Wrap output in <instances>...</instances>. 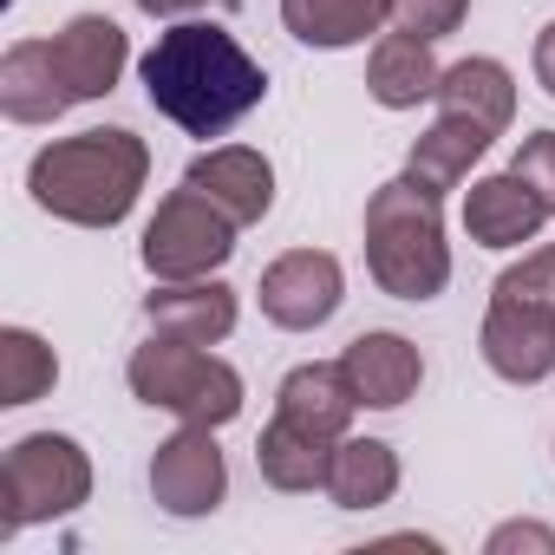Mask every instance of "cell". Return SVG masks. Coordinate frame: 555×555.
I'll list each match as a JSON object with an SVG mask.
<instances>
[{
    "instance_id": "d4e9b609",
    "label": "cell",
    "mask_w": 555,
    "mask_h": 555,
    "mask_svg": "<svg viewBox=\"0 0 555 555\" xmlns=\"http://www.w3.org/2000/svg\"><path fill=\"white\" fill-rule=\"evenodd\" d=\"M464 14H470V0H392V8H386V21H392L399 34H418V40L457 34Z\"/></svg>"
},
{
    "instance_id": "4fadbf2b",
    "label": "cell",
    "mask_w": 555,
    "mask_h": 555,
    "mask_svg": "<svg viewBox=\"0 0 555 555\" xmlns=\"http://www.w3.org/2000/svg\"><path fill=\"white\" fill-rule=\"evenodd\" d=\"M542 222H548V203L516 170L483 177V183L464 190V229H470L477 248H522V242H535Z\"/></svg>"
},
{
    "instance_id": "277c9868",
    "label": "cell",
    "mask_w": 555,
    "mask_h": 555,
    "mask_svg": "<svg viewBox=\"0 0 555 555\" xmlns=\"http://www.w3.org/2000/svg\"><path fill=\"white\" fill-rule=\"evenodd\" d=\"M125 379H131V392H138L151 412H170L177 425H209V431H222V425L242 412V373H235L229 360L190 347V340L151 334V347L131 353Z\"/></svg>"
},
{
    "instance_id": "9a60e30c",
    "label": "cell",
    "mask_w": 555,
    "mask_h": 555,
    "mask_svg": "<svg viewBox=\"0 0 555 555\" xmlns=\"http://www.w3.org/2000/svg\"><path fill=\"white\" fill-rule=\"evenodd\" d=\"M274 412L295 418V425H308V431H321V438H347V425L360 412V392H353V379H347L340 360H308V366H295L282 379Z\"/></svg>"
},
{
    "instance_id": "2e32d148",
    "label": "cell",
    "mask_w": 555,
    "mask_h": 555,
    "mask_svg": "<svg viewBox=\"0 0 555 555\" xmlns=\"http://www.w3.org/2000/svg\"><path fill=\"white\" fill-rule=\"evenodd\" d=\"M334 444H340V438H321V431H308V425H295V418L274 412V425L255 438V470H261V483L288 490V496H301V490H327Z\"/></svg>"
},
{
    "instance_id": "7402d4cb",
    "label": "cell",
    "mask_w": 555,
    "mask_h": 555,
    "mask_svg": "<svg viewBox=\"0 0 555 555\" xmlns=\"http://www.w3.org/2000/svg\"><path fill=\"white\" fill-rule=\"evenodd\" d=\"M490 151V131H477L470 118H444L438 112V125L431 131H418V144H412V157H405V177H418L431 196H444V190H457L464 177H470V164Z\"/></svg>"
},
{
    "instance_id": "8992f818",
    "label": "cell",
    "mask_w": 555,
    "mask_h": 555,
    "mask_svg": "<svg viewBox=\"0 0 555 555\" xmlns=\"http://www.w3.org/2000/svg\"><path fill=\"white\" fill-rule=\"evenodd\" d=\"M229 255H235V222L190 183L157 203V216L144 222V242H138V261L157 282H203Z\"/></svg>"
},
{
    "instance_id": "484cf974",
    "label": "cell",
    "mask_w": 555,
    "mask_h": 555,
    "mask_svg": "<svg viewBox=\"0 0 555 555\" xmlns=\"http://www.w3.org/2000/svg\"><path fill=\"white\" fill-rule=\"evenodd\" d=\"M542 203H548V216H555V131H529L522 144H516V164H509Z\"/></svg>"
},
{
    "instance_id": "44dd1931",
    "label": "cell",
    "mask_w": 555,
    "mask_h": 555,
    "mask_svg": "<svg viewBox=\"0 0 555 555\" xmlns=\"http://www.w3.org/2000/svg\"><path fill=\"white\" fill-rule=\"evenodd\" d=\"M386 8L392 0H282V27L301 47L340 53V47H360L366 34H379Z\"/></svg>"
},
{
    "instance_id": "52a82bcc",
    "label": "cell",
    "mask_w": 555,
    "mask_h": 555,
    "mask_svg": "<svg viewBox=\"0 0 555 555\" xmlns=\"http://www.w3.org/2000/svg\"><path fill=\"white\" fill-rule=\"evenodd\" d=\"M347 301V268L327 248H288L261 268V314L288 334H314Z\"/></svg>"
},
{
    "instance_id": "5b68a950",
    "label": "cell",
    "mask_w": 555,
    "mask_h": 555,
    "mask_svg": "<svg viewBox=\"0 0 555 555\" xmlns=\"http://www.w3.org/2000/svg\"><path fill=\"white\" fill-rule=\"evenodd\" d=\"M86 496H92V457L66 431H27L0 457V535L73 516Z\"/></svg>"
},
{
    "instance_id": "30bf717a",
    "label": "cell",
    "mask_w": 555,
    "mask_h": 555,
    "mask_svg": "<svg viewBox=\"0 0 555 555\" xmlns=\"http://www.w3.org/2000/svg\"><path fill=\"white\" fill-rule=\"evenodd\" d=\"M483 366L509 386H542L555 373V314L542 308H522V301H490L483 314Z\"/></svg>"
},
{
    "instance_id": "6da1fadb",
    "label": "cell",
    "mask_w": 555,
    "mask_h": 555,
    "mask_svg": "<svg viewBox=\"0 0 555 555\" xmlns=\"http://www.w3.org/2000/svg\"><path fill=\"white\" fill-rule=\"evenodd\" d=\"M138 73L151 105L190 138H222L268 99L261 60L216 21H177L170 34H157Z\"/></svg>"
},
{
    "instance_id": "9c48e42d",
    "label": "cell",
    "mask_w": 555,
    "mask_h": 555,
    "mask_svg": "<svg viewBox=\"0 0 555 555\" xmlns=\"http://www.w3.org/2000/svg\"><path fill=\"white\" fill-rule=\"evenodd\" d=\"M47 47H53V73H60V86H66L73 105L105 99V92L125 79V66H131V40H125V27L105 21V14H73Z\"/></svg>"
},
{
    "instance_id": "ffe728a7",
    "label": "cell",
    "mask_w": 555,
    "mask_h": 555,
    "mask_svg": "<svg viewBox=\"0 0 555 555\" xmlns=\"http://www.w3.org/2000/svg\"><path fill=\"white\" fill-rule=\"evenodd\" d=\"M399 490V451L386 438H340L334 444V470H327V496L340 509H379Z\"/></svg>"
},
{
    "instance_id": "3957f363",
    "label": "cell",
    "mask_w": 555,
    "mask_h": 555,
    "mask_svg": "<svg viewBox=\"0 0 555 555\" xmlns=\"http://www.w3.org/2000/svg\"><path fill=\"white\" fill-rule=\"evenodd\" d=\"M366 268L392 301H438L451 282L444 209L418 177H392L366 203Z\"/></svg>"
},
{
    "instance_id": "7c38bea8",
    "label": "cell",
    "mask_w": 555,
    "mask_h": 555,
    "mask_svg": "<svg viewBox=\"0 0 555 555\" xmlns=\"http://www.w3.org/2000/svg\"><path fill=\"white\" fill-rule=\"evenodd\" d=\"M144 327L164 340H190V347H216L235 327V288L229 282H164L157 295H144Z\"/></svg>"
},
{
    "instance_id": "cb8c5ba5",
    "label": "cell",
    "mask_w": 555,
    "mask_h": 555,
    "mask_svg": "<svg viewBox=\"0 0 555 555\" xmlns=\"http://www.w3.org/2000/svg\"><path fill=\"white\" fill-rule=\"evenodd\" d=\"M490 301H522V308L555 314V242H542V248H529L522 261H509V268L496 274Z\"/></svg>"
},
{
    "instance_id": "603a6c76",
    "label": "cell",
    "mask_w": 555,
    "mask_h": 555,
    "mask_svg": "<svg viewBox=\"0 0 555 555\" xmlns=\"http://www.w3.org/2000/svg\"><path fill=\"white\" fill-rule=\"evenodd\" d=\"M60 386V353L34 327H0V405H34Z\"/></svg>"
},
{
    "instance_id": "f1b7e54d",
    "label": "cell",
    "mask_w": 555,
    "mask_h": 555,
    "mask_svg": "<svg viewBox=\"0 0 555 555\" xmlns=\"http://www.w3.org/2000/svg\"><path fill=\"white\" fill-rule=\"evenodd\" d=\"M138 8H144L151 21H177V14H196L203 0H138Z\"/></svg>"
},
{
    "instance_id": "7a4b0ae2",
    "label": "cell",
    "mask_w": 555,
    "mask_h": 555,
    "mask_svg": "<svg viewBox=\"0 0 555 555\" xmlns=\"http://www.w3.org/2000/svg\"><path fill=\"white\" fill-rule=\"evenodd\" d=\"M151 177V144L125 125H99L79 138H53L27 164V190L47 216L79 229H118Z\"/></svg>"
},
{
    "instance_id": "8fae6325",
    "label": "cell",
    "mask_w": 555,
    "mask_h": 555,
    "mask_svg": "<svg viewBox=\"0 0 555 555\" xmlns=\"http://www.w3.org/2000/svg\"><path fill=\"white\" fill-rule=\"evenodd\" d=\"M183 183L203 190L235 229H248V222H261V216L274 209V164H268L261 151H248V144H216V151L190 157Z\"/></svg>"
},
{
    "instance_id": "e0dca14e",
    "label": "cell",
    "mask_w": 555,
    "mask_h": 555,
    "mask_svg": "<svg viewBox=\"0 0 555 555\" xmlns=\"http://www.w3.org/2000/svg\"><path fill=\"white\" fill-rule=\"evenodd\" d=\"M66 105L73 99L53 73V47L47 40H14L8 60H0V112L14 125H53Z\"/></svg>"
},
{
    "instance_id": "83f0119b",
    "label": "cell",
    "mask_w": 555,
    "mask_h": 555,
    "mask_svg": "<svg viewBox=\"0 0 555 555\" xmlns=\"http://www.w3.org/2000/svg\"><path fill=\"white\" fill-rule=\"evenodd\" d=\"M535 86H542V92L555 99V21H548V27L535 34Z\"/></svg>"
},
{
    "instance_id": "5bb4252c",
    "label": "cell",
    "mask_w": 555,
    "mask_h": 555,
    "mask_svg": "<svg viewBox=\"0 0 555 555\" xmlns=\"http://www.w3.org/2000/svg\"><path fill=\"white\" fill-rule=\"evenodd\" d=\"M340 366H347V379H353V392H360V405H373V412H399L418 386H425V353L405 340V334H360L347 353H340Z\"/></svg>"
},
{
    "instance_id": "ba28073f",
    "label": "cell",
    "mask_w": 555,
    "mask_h": 555,
    "mask_svg": "<svg viewBox=\"0 0 555 555\" xmlns=\"http://www.w3.org/2000/svg\"><path fill=\"white\" fill-rule=\"evenodd\" d=\"M151 496L170 516H209L229 496V464H222L209 425H183V431H170L157 444V457H151Z\"/></svg>"
},
{
    "instance_id": "d6986e66",
    "label": "cell",
    "mask_w": 555,
    "mask_h": 555,
    "mask_svg": "<svg viewBox=\"0 0 555 555\" xmlns=\"http://www.w3.org/2000/svg\"><path fill=\"white\" fill-rule=\"evenodd\" d=\"M438 112L444 118H470L490 138L509 131V118H516V79H509V66H496V60H457V66H444Z\"/></svg>"
},
{
    "instance_id": "ac0fdd59",
    "label": "cell",
    "mask_w": 555,
    "mask_h": 555,
    "mask_svg": "<svg viewBox=\"0 0 555 555\" xmlns=\"http://www.w3.org/2000/svg\"><path fill=\"white\" fill-rule=\"evenodd\" d=\"M438 79H444V66L431 60V40H418V34H386L366 60V92L386 112H412V105L438 99Z\"/></svg>"
},
{
    "instance_id": "4316f807",
    "label": "cell",
    "mask_w": 555,
    "mask_h": 555,
    "mask_svg": "<svg viewBox=\"0 0 555 555\" xmlns=\"http://www.w3.org/2000/svg\"><path fill=\"white\" fill-rule=\"evenodd\" d=\"M483 548H490V555H509V548H542V555H555V529H542V522H503V529H490Z\"/></svg>"
}]
</instances>
